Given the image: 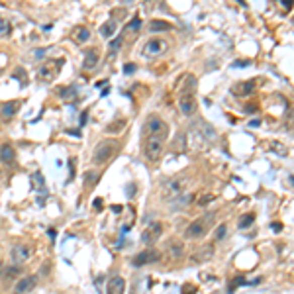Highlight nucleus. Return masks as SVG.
Instances as JSON below:
<instances>
[{"mask_svg": "<svg viewBox=\"0 0 294 294\" xmlns=\"http://www.w3.org/2000/svg\"><path fill=\"white\" fill-rule=\"evenodd\" d=\"M212 220H214V212H210V214H206V216H202V218L194 220L190 226H188V228H186L184 238H188V239L204 238V236H206V232H208V228L212 226Z\"/></svg>", "mask_w": 294, "mask_h": 294, "instance_id": "obj_1", "label": "nucleus"}, {"mask_svg": "<svg viewBox=\"0 0 294 294\" xmlns=\"http://www.w3.org/2000/svg\"><path fill=\"white\" fill-rule=\"evenodd\" d=\"M190 184L188 177H177V179H171L169 183L163 186V198L171 200V198H179L186 190V186Z\"/></svg>", "mask_w": 294, "mask_h": 294, "instance_id": "obj_2", "label": "nucleus"}, {"mask_svg": "<svg viewBox=\"0 0 294 294\" xmlns=\"http://www.w3.org/2000/svg\"><path fill=\"white\" fill-rule=\"evenodd\" d=\"M116 149V141H102L94 147V153H92V163L94 165H104L108 159L112 157Z\"/></svg>", "mask_w": 294, "mask_h": 294, "instance_id": "obj_3", "label": "nucleus"}, {"mask_svg": "<svg viewBox=\"0 0 294 294\" xmlns=\"http://www.w3.org/2000/svg\"><path fill=\"white\" fill-rule=\"evenodd\" d=\"M163 141L161 137H147L145 143H143V153L149 161H157L163 153Z\"/></svg>", "mask_w": 294, "mask_h": 294, "instance_id": "obj_4", "label": "nucleus"}, {"mask_svg": "<svg viewBox=\"0 0 294 294\" xmlns=\"http://www.w3.org/2000/svg\"><path fill=\"white\" fill-rule=\"evenodd\" d=\"M61 59H57V61H47V63H43L41 67H39V71H37V77H39V81H43V83H49V81H53L59 73V69H61Z\"/></svg>", "mask_w": 294, "mask_h": 294, "instance_id": "obj_5", "label": "nucleus"}, {"mask_svg": "<svg viewBox=\"0 0 294 294\" xmlns=\"http://www.w3.org/2000/svg\"><path fill=\"white\" fill-rule=\"evenodd\" d=\"M145 131L149 133V137H161V139H165L167 133H169V128H167V124L161 118H149L145 124Z\"/></svg>", "mask_w": 294, "mask_h": 294, "instance_id": "obj_6", "label": "nucleus"}, {"mask_svg": "<svg viewBox=\"0 0 294 294\" xmlns=\"http://www.w3.org/2000/svg\"><path fill=\"white\" fill-rule=\"evenodd\" d=\"M167 41L163 39H149L145 45H143V51H141V55L143 57H159L163 55L167 51Z\"/></svg>", "mask_w": 294, "mask_h": 294, "instance_id": "obj_7", "label": "nucleus"}, {"mask_svg": "<svg viewBox=\"0 0 294 294\" xmlns=\"http://www.w3.org/2000/svg\"><path fill=\"white\" fill-rule=\"evenodd\" d=\"M32 255H34V249H32L30 245H26V243H20V245H16V247L12 249V261L16 263V267L28 263V261L32 259Z\"/></svg>", "mask_w": 294, "mask_h": 294, "instance_id": "obj_8", "label": "nucleus"}, {"mask_svg": "<svg viewBox=\"0 0 294 294\" xmlns=\"http://www.w3.org/2000/svg\"><path fill=\"white\" fill-rule=\"evenodd\" d=\"M161 259V253L155 251V249H149V251H141L133 257V265L135 267H141V265H149V263H157Z\"/></svg>", "mask_w": 294, "mask_h": 294, "instance_id": "obj_9", "label": "nucleus"}, {"mask_svg": "<svg viewBox=\"0 0 294 294\" xmlns=\"http://www.w3.org/2000/svg\"><path fill=\"white\" fill-rule=\"evenodd\" d=\"M161 232H163V226H161V222H153L149 228H147L145 232H143V236H141V241L143 243H153L155 239L161 236Z\"/></svg>", "mask_w": 294, "mask_h": 294, "instance_id": "obj_10", "label": "nucleus"}, {"mask_svg": "<svg viewBox=\"0 0 294 294\" xmlns=\"http://www.w3.org/2000/svg\"><path fill=\"white\" fill-rule=\"evenodd\" d=\"M14 159H16V151L10 143H4L0 145V163L6 167L14 165Z\"/></svg>", "mask_w": 294, "mask_h": 294, "instance_id": "obj_11", "label": "nucleus"}, {"mask_svg": "<svg viewBox=\"0 0 294 294\" xmlns=\"http://www.w3.org/2000/svg\"><path fill=\"white\" fill-rule=\"evenodd\" d=\"M179 106H181V112H183L184 116H190V114H194L196 112V102H194V96L192 94H183L181 96V100H179Z\"/></svg>", "mask_w": 294, "mask_h": 294, "instance_id": "obj_12", "label": "nucleus"}, {"mask_svg": "<svg viewBox=\"0 0 294 294\" xmlns=\"http://www.w3.org/2000/svg\"><path fill=\"white\" fill-rule=\"evenodd\" d=\"M20 110V102L18 100H10V102H4L0 106V118L2 120H10L16 116V112Z\"/></svg>", "mask_w": 294, "mask_h": 294, "instance_id": "obj_13", "label": "nucleus"}, {"mask_svg": "<svg viewBox=\"0 0 294 294\" xmlns=\"http://www.w3.org/2000/svg\"><path fill=\"white\" fill-rule=\"evenodd\" d=\"M36 276H24V278H20L18 282H16V286H14V294H26L30 292L34 286H36Z\"/></svg>", "mask_w": 294, "mask_h": 294, "instance_id": "obj_14", "label": "nucleus"}, {"mask_svg": "<svg viewBox=\"0 0 294 294\" xmlns=\"http://www.w3.org/2000/svg\"><path fill=\"white\" fill-rule=\"evenodd\" d=\"M106 292L108 294H124L126 292V280H124L122 276H112L110 280H108Z\"/></svg>", "mask_w": 294, "mask_h": 294, "instance_id": "obj_15", "label": "nucleus"}, {"mask_svg": "<svg viewBox=\"0 0 294 294\" xmlns=\"http://www.w3.org/2000/svg\"><path fill=\"white\" fill-rule=\"evenodd\" d=\"M255 91V81H247V83H239L234 87V92L239 96H249L251 92Z\"/></svg>", "mask_w": 294, "mask_h": 294, "instance_id": "obj_16", "label": "nucleus"}, {"mask_svg": "<svg viewBox=\"0 0 294 294\" xmlns=\"http://www.w3.org/2000/svg\"><path fill=\"white\" fill-rule=\"evenodd\" d=\"M169 253H171V257L173 259H181L184 253V245L183 241H177V239H173L171 243H169Z\"/></svg>", "mask_w": 294, "mask_h": 294, "instance_id": "obj_17", "label": "nucleus"}, {"mask_svg": "<svg viewBox=\"0 0 294 294\" xmlns=\"http://www.w3.org/2000/svg\"><path fill=\"white\" fill-rule=\"evenodd\" d=\"M83 65H85V69H89V71H91V69H94V67L98 65V53H96L94 49H87Z\"/></svg>", "mask_w": 294, "mask_h": 294, "instance_id": "obj_18", "label": "nucleus"}, {"mask_svg": "<svg viewBox=\"0 0 294 294\" xmlns=\"http://www.w3.org/2000/svg\"><path fill=\"white\" fill-rule=\"evenodd\" d=\"M173 26L169 24V22H165V20H153L151 24H149V30L151 32H169Z\"/></svg>", "mask_w": 294, "mask_h": 294, "instance_id": "obj_19", "label": "nucleus"}, {"mask_svg": "<svg viewBox=\"0 0 294 294\" xmlns=\"http://www.w3.org/2000/svg\"><path fill=\"white\" fill-rule=\"evenodd\" d=\"M75 39H77L79 43L89 41V39H91V30H89V28H85V26L77 28V30H75Z\"/></svg>", "mask_w": 294, "mask_h": 294, "instance_id": "obj_20", "label": "nucleus"}, {"mask_svg": "<svg viewBox=\"0 0 294 294\" xmlns=\"http://www.w3.org/2000/svg\"><path fill=\"white\" fill-rule=\"evenodd\" d=\"M100 34L102 37H112L116 34V22L114 20H108V22H104L102 24V28H100Z\"/></svg>", "mask_w": 294, "mask_h": 294, "instance_id": "obj_21", "label": "nucleus"}, {"mask_svg": "<svg viewBox=\"0 0 294 294\" xmlns=\"http://www.w3.org/2000/svg\"><path fill=\"white\" fill-rule=\"evenodd\" d=\"M253 222H255V214H253V212H249V214H243V216L239 218V222H238L239 230H247V228H251V226H253Z\"/></svg>", "mask_w": 294, "mask_h": 294, "instance_id": "obj_22", "label": "nucleus"}, {"mask_svg": "<svg viewBox=\"0 0 294 294\" xmlns=\"http://www.w3.org/2000/svg\"><path fill=\"white\" fill-rule=\"evenodd\" d=\"M139 28H141V20H139V18H133L128 24V26H126V32H128V34H135V32L139 30Z\"/></svg>", "mask_w": 294, "mask_h": 294, "instance_id": "obj_23", "label": "nucleus"}, {"mask_svg": "<svg viewBox=\"0 0 294 294\" xmlns=\"http://www.w3.org/2000/svg\"><path fill=\"white\" fill-rule=\"evenodd\" d=\"M124 126H126V122H124V120H118L116 124H110V126L106 128V131H108V133H114V131H122V128H124Z\"/></svg>", "mask_w": 294, "mask_h": 294, "instance_id": "obj_24", "label": "nucleus"}, {"mask_svg": "<svg viewBox=\"0 0 294 294\" xmlns=\"http://www.w3.org/2000/svg\"><path fill=\"white\" fill-rule=\"evenodd\" d=\"M120 45H122V36H118L114 41L110 43V55H116L118 53V49H120Z\"/></svg>", "mask_w": 294, "mask_h": 294, "instance_id": "obj_25", "label": "nucleus"}, {"mask_svg": "<svg viewBox=\"0 0 294 294\" xmlns=\"http://www.w3.org/2000/svg\"><path fill=\"white\" fill-rule=\"evenodd\" d=\"M10 34V24L0 16V36H8Z\"/></svg>", "mask_w": 294, "mask_h": 294, "instance_id": "obj_26", "label": "nucleus"}, {"mask_svg": "<svg viewBox=\"0 0 294 294\" xmlns=\"http://www.w3.org/2000/svg\"><path fill=\"white\" fill-rule=\"evenodd\" d=\"M226 232H228L226 224H220V226H218V230H216V234H214V239H216V241H220V239H224V236H226Z\"/></svg>", "mask_w": 294, "mask_h": 294, "instance_id": "obj_27", "label": "nucleus"}, {"mask_svg": "<svg viewBox=\"0 0 294 294\" xmlns=\"http://www.w3.org/2000/svg\"><path fill=\"white\" fill-rule=\"evenodd\" d=\"M200 253H202V255L194 257V261H200V259H210V257H212V247H204V249H200Z\"/></svg>", "mask_w": 294, "mask_h": 294, "instance_id": "obj_28", "label": "nucleus"}, {"mask_svg": "<svg viewBox=\"0 0 294 294\" xmlns=\"http://www.w3.org/2000/svg\"><path fill=\"white\" fill-rule=\"evenodd\" d=\"M61 94H63V100H73L75 96H77V91H75L73 87H71V89H67V91H63V92H61Z\"/></svg>", "mask_w": 294, "mask_h": 294, "instance_id": "obj_29", "label": "nucleus"}, {"mask_svg": "<svg viewBox=\"0 0 294 294\" xmlns=\"http://www.w3.org/2000/svg\"><path fill=\"white\" fill-rule=\"evenodd\" d=\"M214 200V194H202V198L198 200V206H206L208 202H212Z\"/></svg>", "mask_w": 294, "mask_h": 294, "instance_id": "obj_30", "label": "nucleus"}, {"mask_svg": "<svg viewBox=\"0 0 294 294\" xmlns=\"http://www.w3.org/2000/svg\"><path fill=\"white\" fill-rule=\"evenodd\" d=\"M14 77H16V79H20V77H22V83H24V85L28 83V77H26V71H24V69H18V71L14 73Z\"/></svg>", "mask_w": 294, "mask_h": 294, "instance_id": "obj_31", "label": "nucleus"}, {"mask_svg": "<svg viewBox=\"0 0 294 294\" xmlns=\"http://www.w3.org/2000/svg\"><path fill=\"white\" fill-rule=\"evenodd\" d=\"M271 147H273V149H276L280 155H286V149H284V147H280V143H278V141H273V143H271Z\"/></svg>", "mask_w": 294, "mask_h": 294, "instance_id": "obj_32", "label": "nucleus"}, {"mask_svg": "<svg viewBox=\"0 0 294 294\" xmlns=\"http://www.w3.org/2000/svg\"><path fill=\"white\" fill-rule=\"evenodd\" d=\"M183 294H196V286H183Z\"/></svg>", "mask_w": 294, "mask_h": 294, "instance_id": "obj_33", "label": "nucleus"}, {"mask_svg": "<svg viewBox=\"0 0 294 294\" xmlns=\"http://www.w3.org/2000/svg\"><path fill=\"white\" fill-rule=\"evenodd\" d=\"M135 71V67H133V63H128L126 67H124V73H133Z\"/></svg>", "mask_w": 294, "mask_h": 294, "instance_id": "obj_34", "label": "nucleus"}, {"mask_svg": "<svg viewBox=\"0 0 294 294\" xmlns=\"http://www.w3.org/2000/svg\"><path fill=\"white\" fill-rule=\"evenodd\" d=\"M94 210H102V200H100V198L94 200Z\"/></svg>", "mask_w": 294, "mask_h": 294, "instance_id": "obj_35", "label": "nucleus"}, {"mask_svg": "<svg viewBox=\"0 0 294 294\" xmlns=\"http://www.w3.org/2000/svg\"><path fill=\"white\" fill-rule=\"evenodd\" d=\"M94 179H96L94 173H87V181H89V183H94Z\"/></svg>", "mask_w": 294, "mask_h": 294, "instance_id": "obj_36", "label": "nucleus"}, {"mask_svg": "<svg viewBox=\"0 0 294 294\" xmlns=\"http://www.w3.org/2000/svg\"><path fill=\"white\" fill-rule=\"evenodd\" d=\"M85 124H87V112L81 116V126H85Z\"/></svg>", "mask_w": 294, "mask_h": 294, "instance_id": "obj_37", "label": "nucleus"}, {"mask_svg": "<svg viewBox=\"0 0 294 294\" xmlns=\"http://www.w3.org/2000/svg\"><path fill=\"white\" fill-rule=\"evenodd\" d=\"M273 230H275V232H280V230H282V226H280V224H275V226H273Z\"/></svg>", "mask_w": 294, "mask_h": 294, "instance_id": "obj_38", "label": "nucleus"}]
</instances>
